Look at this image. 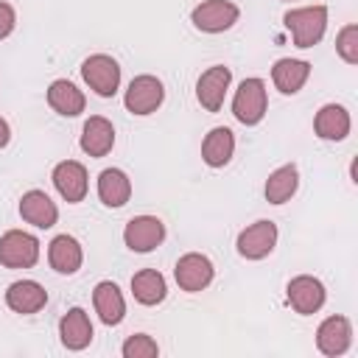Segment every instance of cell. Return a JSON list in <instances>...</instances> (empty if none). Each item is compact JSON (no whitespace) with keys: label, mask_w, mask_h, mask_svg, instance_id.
<instances>
[{"label":"cell","mask_w":358,"mask_h":358,"mask_svg":"<svg viewBox=\"0 0 358 358\" xmlns=\"http://www.w3.org/2000/svg\"><path fill=\"white\" fill-rule=\"evenodd\" d=\"M285 28L291 31V39L296 48H313L327 28V8L324 6H305V8H291L282 17Z\"/></svg>","instance_id":"cell-1"},{"label":"cell","mask_w":358,"mask_h":358,"mask_svg":"<svg viewBox=\"0 0 358 358\" xmlns=\"http://www.w3.org/2000/svg\"><path fill=\"white\" fill-rule=\"evenodd\" d=\"M81 78L95 95L112 98L120 87V64L106 53H92L81 62Z\"/></svg>","instance_id":"cell-2"},{"label":"cell","mask_w":358,"mask_h":358,"mask_svg":"<svg viewBox=\"0 0 358 358\" xmlns=\"http://www.w3.org/2000/svg\"><path fill=\"white\" fill-rule=\"evenodd\" d=\"M266 106H268V95L263 78H243L232 98L235 120H241L243 126H257L266 115Z\"/></svg>","instance_id":"cell-3"},{"label":"cell","mask_w":358,"mask_h":358,"mask_svg":"<svg viewBox=\"0 0 358 358\" xmlns=\"http://www.w3.org/2000/svg\"><path fill=\"white\" fill-rule=\"evenodd\" d=\"M39 260V241L31 232L8 229L0 238V266L6 268H31Z\"/></svg>","instance_id":"cell-4"},{"label":"cell","mask_w":358,"mask_h":358,"mask_svg":"<svg viewBox=\"0 0 358 358\" xmlns=\"http://www.w3.org/2000/svg\"><path fill=\"white\" fill-rule=\"evenodd\" d=\"M165 101V87L157 76H134L126 95H123V103L131 115H151L162 106Z\"/></svg>","instance_id":"cell-5"},{"label":"cell","mask_w":358,"mask_h":358,"mask_svg":"<svg viewBox=\"0 0 358 358\" xmlns=\"http://www.w3.org/2000/svg\"><path fill=\"white\" fill-rule=\"evenodd\" d=\"M238 255L246 257V260H263L274 252L277 246V224L268 221V218H260L255 224H249L246 229H241L238 241Z\"/></svg>","instance_id":"cell-6"},{"label":"cell","mask_w":358,"mask_h":358,"mask_svg":"<svg viewBox=\"0 0 358 358\" xmlns=\"http://www.w3.org/2000/svg\"><path fill=\"white\" fill-rule=\"evenodd\" d=\"M241 17V8L229 0H204L190 11V22L204 34L229 31Z\"/></svg>","instance_id":"cell-7"},{"label":"cell","mask_w":358,"mask_h":358,"mask_svg":"<svg viewBox=\"0 0 358 358\" xmlns=\"http://www.w3.org/2000/svg\"><path fill=\"white\" fill-rule=\"evenodd\" d=\"M173 277H176V285H179L182 291L196 294V291H204V288L213 282L215 268H213V260H210L207 255H201V252H187V255H182V257L176 260Z\"/></svg>","instance_id":"cell-8"},{"label":"cell","mask_w":358,"mask_h":358,"mask_svg":"<svg viewBox=\"0 0 358 358\" xmlns=\"http://www.w3.org/2000/svg\"><path fill=\"white\" fill-rule=\"evenodd\" d=\"M162 241H165V224L157 215H134L123 229V243L137 255L154 252Z\"/></svg>","instance_id":"cell-9"},{"label":"cell","mask_w":358,"mask_h":358,"mask_svg":"<svg viewBox=\"0 0 358 358\" xmlns=\"http://www.w3.org/2000/svg\"><path fill=\"white\" fill-rule=\"evenodd\" d=\"M285 296H288V305H291L296 313L310 316V313H316V310L324 305L327 291H324L322 280H316V277H310V274H299V277L288 280Z\"/></svg>","instance_id":"cell-10"},{"label":"cell","mask_w":358,"mask_h":358,"mask_svg":"<svg viewBox=\"0 0 358 358\" xmlns=\"http://www.w3.org/2000/svg\"><path fill=\"white\" fill-rule=\"evenodd\" d=\"M229 81H232V70H229V67H224V64L207 67V70L199 76V81H196V98H199V103H201L207 112H218V109L224 106Z\"/></svg>","instance_id":"cell-11"},{"label":"cell","mask_w":358,"mask_h":358,"mask_svg":"<svg viewBox=\"0 0 358 358\" xmlns=\"http://www.w3.org/2000/svg\"><path fill=\"white\" fill-rule=\"evenodd\" d=\"M352 344V324L347 316H327L316 330V347L322 355L336 358L344 355Z\"/></svg>","instance_id":"cell-12"},{"label":"cell","mask_w":358,"mask_h":358,"mask_svg":"<svg viewBox=\"0 0 358 358\" xmlns=\"http://www.w3.org/2000/svg\"><path fill=\"white\" fill-rule=\"evenodd\" d=\"M53 185H56V190H59V196L64 201L78 204V201H84L87 187H90L87 168L81 162H76V159H64V162H59L53 168Z\"/></svg>","instance_id":"cell-13"},{"label":"cell","mask_w":358,"mask_h":358,"mask_svg":"<svg viewBox=\"0 0 358 358\" xmlns=\"http://www.w3.org/2000/svg\"><path fill=\"white\" fill-rule=\"evenodd\" d=\"M48 302V291L36 282V280H17L6 288V305L14 310V313H36L42 310Z\"/></svg>","instance_id":"cell-14"},{"label":"cell","mask_w":358,"mask_h":358,"mask_svg":"<svg viewBox=\"0 0 358 358\" xmlns=\"http://www.w3.org/2000/svg\"><path fill=\"white\" fill-rule=\"evenodd\" d=\"M78 145L90 157H106L112 151V145H115V126L103 115H92L81 129Z\"/></svg>","instance_id":"cell-15"},{"label":"cell","mask_w":358,"mask_h":358,"mask_svg":"<svg viewBox=\"0 0 358 358\" xmlns=\"http://www.w3.org/2000/svg\"><path fill=\"white\" fill-rule=\"evenodd\" d=\"M20 215H22V221L34 224L36 229H50L59 218V207L50 201V196L45 190H28L20 199Z\"/></svg>","instance_id":"cell-16"},{"label":"cell","mask_w":358,"mask_h":358,"mask_svg":"<svg viewBox=\"0 0 358 358\" xmlns=\"http://www.w3.org/2000/svg\"><path fill=\"white\" fill-rule=\"evenodd\" d=\"M59 338L67 350H84L92 341V322L84 308H70L59 319Z\"/></svg>","instance_id":"cell-17"},{"label":"cell","mask_w":358,"mask_h":358,"mask_svg":"<svg viewBox=\"0 0 358 358\" xmlns=\"http://www.w3.org/2000/svg\"><path fill=\"white\" fill-rule=\"evenodd\" d=\"M92 305H95V313L101 316V322L109 324V327L120 324L123 316H126V299H123L120 288H117L112 280H103V282L95 285V291H92Z\"/></svg>","instance_id":"cell-18"},{"label":"cell","mask_w":358,"mask_h":358,"mask_svg":"<svg viewBox=\"0 0 358 358\" xmlns=\"http://www.w3.org/2000/svg\"><path fill=\"white\" fill-rule=\"evenodd\" d=\"M350 112L341 106V103H324L316 117H313V131L316 137L322 140H330V143H338L350 134Z\"/></svg>","instance_id":"cell-19"},{"label":"cell","mask_w":358,"mask_h":358,"mask_svg":"<svg viewBox=\"0 0 358 358\" xmlns=\"http://www.w3.org/2000/svg\"><path fill=\"white\" fill-rule=\"evenodd\" d=\"M48 260H50V268L59 271V274H76L84 263V252H81V243L73 238V235H56L48 246Z\"/></svg>","instance_id":"cell-20"},{"label":"cell","mask_w":358,"mask_h":358,"mask_svg":"<svg viewBox=\"0 0 358 358\" xmlns=\"http://www.w3.org/2000/svg\"><path fill=\"white\" fill-rule=\"evenodd\" d=\"M310 76V62L305 59H277L271 67V81L282 95H296Z\"/></svg>","instance_id":"cell-21"},{"label":"cell","mask_w":358,"mask_h":358,"mask_svg":"<svg viewBox=\"0 0 358 358\" xmlns=\"http://www.w3.org/2000/svg\"><path fill=\"white\" fill-rule=\"evenodd\" d=\"M48 103H50L53 112H59V115H64V117H76V115L84 112L87 98H84V92H81L73 81L56 78V81L48 87Z\"/></svg>","instance_id":"cell-22"},{"label":"cell","mask_w":358,"mask_h":358,"mask_svg":"<svg viewBox=\"0 0 358 358\" xmlns=\"http://www.w3.org/2000/svg\"><path fill=\"white\" fill-rule=\"evenodd\" d=\"M235 154V134L227 126H215L201 140V159L210 168H224Z\"/></svg>","instance_id":"cell-23"},{"label":"cell","mask_w":358,"mask_h":358,"mask_svg":"<svg viewBox=\"0 0 358 358\" xmlns=\"http://www.w3.org/2000/svg\"><path fill=\"white\" fill-rule=\"evenodd\" d=\"M98 199L106 207H123L131 199V179L120 168H106L98 173Z\"/></svg>","instance_id":"cell-24"},{"label":"cell","mask_w":358,"mask_h":358,"mask_svg":"<svg viewBox=\"0 0 358 358\" xmlns=\"http://www.w3.org/2000/svg\"><path fill=\"white\" fill-rule=\"evenodd\" d=\"M296 187H299V171H296V165L294 162L280 165L266 179V201L268 204H285L296 193Z\"/></svg>","instance_id":"cell-25"},{"label":"cell","mask_w":358,"mask_h":358,"mask_svg":"<svg viewBox=\"0 0 358 358\" xmlns=\"http://www.w3.org/2000/svg\"><path fill=\"white\" fill-rule=\"evenodd\" d=\"M131 294L140 305H159L168 294V285H165V277L157 271V268H143L131 277Z\"/></svg>","instance_id":"cell-26"},{"label":"cell","mask_w":358,"mask_h":358,"mask_svg":"<svg viewBox=\"0 0 358 358\" xmlns=\"http://www.w3.org/2000/svg\"><path fill=\"white\" fill-rule=\"evenodd\" d=\"M120 352H123V358H154V355H159V347L148 333H134L123 341Z\"/></svg>","instance_id":"cell-27"},{"label":"cell","mask_w":358,"mask_h":358,"mask_svg":"<svg viewBox=\"0 0 358 358\" xmlns=\"http://www.w3.org/2000/svg\"><path fill=\"white\" fill-rule=\"evenodd\" d=\"M336 53L347 62V64H358V25L350 22L338 31L336 36Z\"/></svg>","instance_id":"cell-28"},{"label":"cell","mask_w":358,"mask_h":358,"mask_svg":"<svg viewBox=\"0 0 358 358\" xmlns=\"http://www.w3.org/2000/svg\"><path fill=\"white\" fill-rule=\"evenodd\" d=\"M14 25H17V14H14V8H11L8 3L0 0V39H6V36L14 31Z\"/></svg>","instance_id":"cell-29"},{"label":"cell","mask_w":358,"mask_h":358,"mask_svg":"<svg viewBox=\"0 0 358 358\" xmlns=\"http://www.w3.org/2000/svg\"><path fill=\"white\" fill-rule=\"evenodd\" d=\"M8 140H11V129H8V123L0 117V148H6Z\"/></svg>","instance_id":"cell-30"}]
</instances>
